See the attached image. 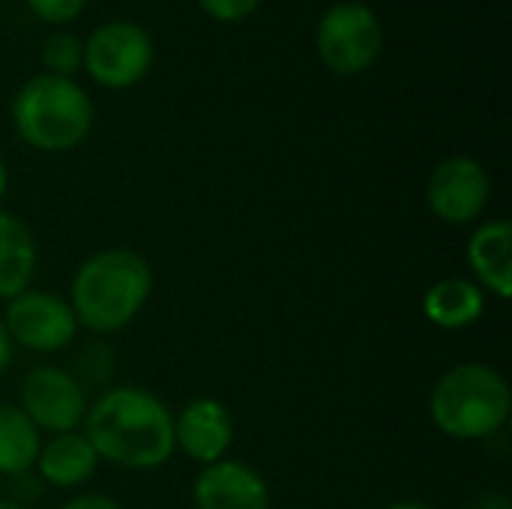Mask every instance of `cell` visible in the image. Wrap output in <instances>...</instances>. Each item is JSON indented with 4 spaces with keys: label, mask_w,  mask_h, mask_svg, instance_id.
I'll use <instances>...</instances> for the list:
<instances>
[{
    "label": "cell",
    "mask_w": 512,
    "mask_h": 509,
    "mask_svg": "<svg viewBox=\"0 0 512 509\" xmlns=\"http://www.w3.org/2000/svg\"><path fill=\"white\" fill-rule=\"evenodd\" d=\"M96 468H99V456L87 441V435L78 429L54 435L48 444L39 447L36 456V471L42 483L54 489H78L96 474Z\"/></svg>",
    "instance_id": "13"
},
{
    "label": "cell",
    "mask_w": 512,
    "mask_h": 509,
    "mask_svg": "<svg viewBox=\"0 0 512 509\" xmlns=\"http://www.w3.org/2000/svg\"><path fill=\"white\" fill-rule=\"evenodd\" d=\"M15 132L24 144L42 153H66L93 129V102L87 90L63 75L27 78L9 105Z\"/></svg>",
    "instance_id": "4"
},
{
    "label": "cell",
    "mask_w": 512,
    "mask_h": 509,
    "mask_svg": "<svg viewBox=\"0 0 512 509\" xmlns=\"http://www.w3.org/2000/svg\"><path fill=\"white\" fill-rule=\"evenodd\" d=\"M60 509H120V504H117V501H111L108 495L84 492V495H75L72 501H66Z\"/></svg>",
    "instance_id": "20"
},
{
    "label": "cell",
    "mask_w": 512,
    "mask_h": 509,
    "mask_svg": "<svg viewBox=\"0 0 512 509\" xmlns=\"http://www.w3.org/2000/svg\"><path fill=\"white\" fill-rule=\"evenodd\" d=\"M426 201L432 216L444 225H471L492 201V177L474 156H450L435 165Z\"/></svg>",
    "instance_id": "9"
},
{
    "label": "cell",
    "mask_w": 512,
    "mask_h": 509,
    "mask_svg": "<svg viewBox=\"0 0 512 509\" xmlns=\"http://www.w3.org/2000/svg\"><path fill=\"white\" fill-rule=\"evenodd\" d=\"M36 240L30 228L15 216L0 210V300H12L33 285L36 276Z\"/></svg>",
    "instance_id": "15"
},
{
    "label": "cell",
    "mask_w": 512,
    "mask_h": 509,
    "mask_svg": "<svg viewBox=\"0 0 512 509\" xmlns=\"http://www.w3.org/2000/svg\"><path fill=\"white\" fill-rule=\"evenodd\" d=\"M81 60H84V45L78 42V36L72 33H51L42 45V63H45V72L48 75H63V78H72V72L81 69Z\"/></svg>",
    "instance_id": "17"
},
{
    "label": "cell",
    "mask_w": 512,
    "mask_h": 509,
    "mask_svg": "<svg viewBox=\"0 0 512 509\" xmlns=\"http://www.w3.org/2000/svg\"><path fill=\"white\" fill-rule=\"evenodd\" d=\"M426 321L438 330H465L474 327L486 312V291L462 276L438 279L426 288L420 303Z\"/></svg>",
    "instance_id": "14"
},
{
    "label": "cell",
    "mask_w": 512,
    "mask_h": 509,
    "mask_svg": "<svg viewBox=\"0 0 512 509\" xmlns=\"http://www.w3.org/2000/svg\"><path fill=\"white\" fill-rule=\"evenodd\" d=\"M18 408L39 432L63 435L84 423L90 405L81 378L60 366H36L18 387Z\"/></svg>",
    "instance_id": "7"
},
{
    "label": "cell",
    "mask_w": 512,
    "mask_h": 509,
    "mask_svg": "<svg viewBox=\"0 0 512 509\" xmlns=\"http://www.w3.org/2000/svg\"><path fill=\"white\" fill-rule=\"evenodd\" d=\"M0 321L12 345H21L36 354L63 351L78 336V321L69 300L36 288H27L18 297H12Z\"/></svg>",
    "instance_id": "8"
},
{
    "label": "cell",
    "mask_w": 512,
    "mask_h": 509,
    "mask_svg": "<svg viewBox=\"0 0 512 509\" xmlns=\"http://www.w3.org/2000/svg\"><path fill=\"white\" fill-rule=\"evenodd\" d=\"M27 9L42 18L45 24H69L81 15V9L87 6V0H24Z\"/></svg>",
    "instance_id": "18"
},
{
    "label": "cell",
    "mask_w": 512,
    "mask_h": 509,
    "mask_svg": "<svg viewBox=\"0 0 512 509\" xmlns=\"http://www.w3.org/2000/svg\"><path fill=\"white\" fill-rule=\"evenodd\" d=\"M192 504L195 509H270V486L252 465L219 459L195 477Z\"/></svg>",
    "instance_id": "11"
},
{
    "label": "cell",
    "mask_w": 512,
    "mask_h": 509,
    "mask_svg": "<svg viewBox=\"0 0 512 509\" xmlns=\"http://www.w3.org/2000/svg\"><path fill=\"white\" fill-rule=\"evenodd\" d=\"M6 189H9V168H6V162H3V156H0V201H3V195H6Z\"/></svg>",
    "instance_id": "24"
},
{
    "label": "cell",
    "mask_w": 512,
    "mask_h": 509,
    "mask_svg": "<svg viewBox=\"0 0 512 509\" xmlns=\"http://www.w3.org/2000/svg\"><path fill=\"white\" fill-rule=\"evenodd\" d=\"M81 66L108 90L135 87L153 66V39L135 21H108L87 36Z\"/></svg>",
    "instance_id": "6"
},
{
    "label": "cell",
    "mask_w": 512,
    "mask_h": 509,
    "mask_svg": "<svg viewBox=\"0 0 512 509\" xmlns=\"http://www.w3.org/2000/svg\"><path fill=\"white\" fill-rule=\"evenodd\" d=\"M384 45V27L372 6L360 0L336 3L324 12L315 30V48L321 63L336 75L366 72Z\"/></svg>",
    "instance_id": "5"
},
{
    "label": "cell",
    "mask_w": 512,
    "mask_h": 509,
    "mask_svg": "<svg viewBox=\"0 0 512 509\" xmlns=\"http://www.w3.org/2000/svg\"><path fill=\"white\" fill-rule=\"evenodd\" d=\"M0 509H24V504H18L12 498H0Z\"/></svg>",
    "instance_id": "25"
},
{
    "label": "cell",
    "mask_w": 512,
    "mask_h": 509,
    "mask_svg": "<svg viewBox=\"0 0 512 509\" xmlns=\"http://www.w3.org/2000/svg\"><path fill=\"white\" fill-rule=\"evenodd\" d=\"M387 509H435L429 501H417V498H405V501H396Z\"/></svg>",
    "instance_id": "23"
},
{
    "label": "cell",
    "mask_w": 512,
    "mask_h": 509,
    "mask_svg": "<svg viewBox=\"0 0 512 509\" xmlns=\"http://www.w3.org/2000/svg\"><path fill=\"white\" fill-rule=\"evenodd\" d=\"M9 360H12V339H9V333H6V327L0 321V375L6 372Z\"/></svg>",
    "instance_id": "22"
},
{
    "label": "cell",
    "mask_w": 512,
    "mask_h": 509,
    "mask_svg": "<svg viewBox=\"0 0 512 509\" xmlns=\"http://www.w3.org/2000/svg\"><path fill=\"white\" fill-rule=\"evenodd\" d=\"M42 435L18 405L0 402V474L24 477L39 456Z\"/></svg>",
    "instance_id": "16"
},
{
    "label": "cell",
    "mask_w": 512,
    "mask_h": 509,
    "mask_svg": "<svg viewBox=\"0 0 512 509\" xmlns=\"http://www.w3.org/2000/svg\"><path fill=\"white\" fill-rule=\"evenodd\" d=\"M84 435L99 462L123 471H156L174 456V414L144 387H111L84 417Z\"/></svg>",
    "instance_id": "1"
},
{
    "label": "cell",
    "mask_w": 512,
    "mask_h": 509,
    "mask_svg": "<svg viewBox=\"0 0 512 509\" xmlns=\"http://www.w3.org/2000/svg\"><path fill=\"white\" fill-rule=\"evenodd\" d=\"M264 0H198V6L213 18V21H222V24H237V21H246Z\"/></svg>",
    "instance_id": "19"
},
{
    "label": "cell",
    "mask_w": 512,
    "mask_h": 509,
    "mask_svg": "<svg viewBox=\"0 0 512 509\" xmlns=\"http://www.w3.org/2000/svg\"><path fill=\"white\" fill-rule=\"evenodd\" d=\"M465 509H512V501L510 495H504V492H483Z\"/></svg>",
    "instance_id": "21"
},
{
    "label": "cell",
    "mask_w": 512,
    "mask_h": 509,
    "mask_svg": "<svg viewBox=\"0 0 512 509\" xmlns=\"http://www.w3.org/2000/svg\"><path fill=\"white\" fill-rule=\"evenodd\" d=\"M153 294V270L135 249H102L78 264L69 282V306L78 327L111 336L129 327Z\"/></svg>",
    "instance_id": "2"
},
{
    "label": "cell",
    "mask_w": 512,
    "mask_h": 509,
    "mask_svg": "<svg viewBox=\"0 0 512 509\" xmlns=\"http://www.w3.org/2000/svg\"><path fill=\"white\" fill-rule=\"evenodd\" d=\"M234 444V417L225 402L198 396L174 417V447L195 465H213L228 456Z\"/></svg>",
    "instance_id": "10"
},
{
    "label": "cell",
    "mask_w": 512,
    "mask_h": 509,
    "mask_svg": "<svg viewBox=\"0 0 512 509\" xmlns=\"http://www.w3.org/2000/svg\"><path fill=\"white\" fill-rule=\"evenodd\" d=\"M468 264L477 285L498 300L512 297V225L507 219H489L468 237Z\"/></svg>",
    "instance_id": "12"
},
{
    "label": "cell",
    "mask_w": 512,
    "mask_h": 509,
    "mask_svg": "<svg viewBox=\"0 0 512 509\" xmlns=\"http://www.w3.org/2000/svg\"><path fill=\"white\" fill-rule=\"evenodd\" d=\"M512 411L507 378L480 360L447 369L429 396L435 429L453 441H489L504 432Z\"/></svg>",
    "instance_id": "3"
}]
</instances>
